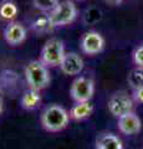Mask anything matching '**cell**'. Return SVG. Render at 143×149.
I'll list each match as a JSON object with an SVG mask.
<instances>
[{
	"instance_id": "cell-1",
	"label": "cell",
	"mask_w": 143,
	"mask_h": 149,
	"mask_svg": "<svg viewBox=\"0 0 143 149\" xmlns=\"http://www.w3.org/2000/svg\"><path fill=\"white\" fill-rule=\"evenodd\" d=\"M70 122V113L59 104H51L46 107L41 114V125L45 130L57 133L65 129Z\"/></svg>"
},
{
	"instance_id": "cell-2",
	"label": "cell",
	"mask_w": 143,
	"mask_h": 149,
	"mask_svg": "<svg viewBox=\"0 0 143 149\" xmlns=\"http://www.w3.org/2000/svg\"><path fill=\"white\" fill-rule=\"evenodd\" d=\"M24 74L29 88L39 92L47 87L51 81L49 67H46L40 60H33L27 63L24 70Z\"/></svg>"
},
{
	"instance_id": "cell-3",
	"label": "cell",
	"mask_w": 143,
	"mask_h": 149,
	"mask_svg": "<svg viewBox=\"0 0 143 149\" xmlns=\"http://www.w3.org/2000/svg\"><path fill=\"white\" fill-rule=\"evenodd\" d=\"M66 55L65 46L60 39H50L46 41L43 50L40 54V61L43 62L46 67H56L60 66L63 57Z\"/></svg>"
},
{
	"instance_id": "cell-4",
	"label": "cell",
	"mask_w": 143,
	"mask_h": 149,
	"mask_svg": "<svg viewBox=\"0 0 143 149\" xmlns=\"http://www.w3.org/2000/svg\"><path fill=\"white\" fill-rule=\"evenodd\" d=\"M95 93V83L89 77L78 76L73 80L71 88H70V95L71 98L76 102H90Z\"/></svg>"
},
{
	"instance_id": "cell-5",
	"label": "cell",
	"mask_w": 143,
	"mask_h": 149,
	"mask_svg": "<svg viewBox=\"0 0 143 149\" xmlns=\"http://www.w3.org/2000/svg\"><path fill=\"white\" fill-rule=\"evenodd\" d=\"M50 19L52 21V25L55 27L57 26H65L68 25L75 20L77 16V9L76 5L70 0H65L61 1L57 5V8L55 9L52 13L49 14Z\"/></svg>"
},
{
	"instance_id": "cell-6",
	"label": "cell",
	"mask_w": 143,
	"mask_h": 149,
	"mask_svg": "<svg viewBox=\"0 0 143 149\" xmlns=\"http://www.w3.org/2000/svg\"><path fill=\"white\" fill-rule=\"evenodd\" d=\"M107 106H108L110 113L116 118L122 117V116L127 113H131V112H133V107H135L132 98L123 92L113 95L110 98Z\"/></svg>"
},
{
	"instance_id": "cell-7",
	"label": "cell",
	"mask_w": 143,
	"mask_h": 149,
	"mask_svg": "<svg viewBox=\"0 0 143 149\" xmlns=\"http://www.w3.org/2000/svg\"><path fill=\"white\" fill-rule=\"evenodd\" d=\"M80 46L86 55H97L105 47V40L97 31H87L81 37Z\"/></svg>"
},
{
	"instance_id": "cell-8",
	"label": "cell",
	"mask_w": 143,
	"mask_h": 149,
	"mask_svg": "<svg viewBox=\"0 0 143 149\" xmlns=\"http://www.w3.org/2000/svg\"><path fill=\"white\" fill-rule=\"evenodd\" d=\"M84 66H85V62L78 54L66 52L61 65H60V68L67 76H77V74H80L82 72Z\"/></svg>"
},
{
	"instance_id": "cell-9",
	"label": "cell",
	"mask_w": 143,
	"mask_h": 149,
	"mask_svg": "<svg viewBox=\"0 0 143 149\" xmlns=\"http://www.w3.org/2000/svg\"><path fill=\"white\" fill-rule=\"evenodd\" d=\"M4 39L11 46L20 45L21 42H24L26 39L25 26L16 21L10 22V24L6 25V27L4 29Z\"/></svg>"
},
{
	"instance_id": "cell-10",
	"label": "cell",
	"mask_w": 143,
	"mask_h": 149,
	"mask_svg": "<svg viewBox=\"0 0 143 149\" xmlns=\"http://www.w3.org/2000/svg\"><path fill=\"white\" fill-rule=\"evenodd\" d=\"M141 119L135 112L127 113L118 118V129L126 136H135L141 130Z\"/></svg>"
},
{
	"instance_id": "cell-11",
	"label": "cell",
	"mask_w": 143,
	"mask_h": 149,
	"mask_svg": "<svg viewBox=\"0 0 143 149\" xmlns=\"http://www.w3.org/2000/svg\"><path fill=\"white\" fill-rule=\"evenodd\" d=\"M96 149H123V144L114 134L102 133L96 139Z\"/></svg>"
},
{
	"instance_id": "cell-12",
	"label": "cell",
	"mask_w": 143,
	"mask_h": 149,
	"mask_svg": "<svg viewBox=\"0 0 143 149\" xmlns=\"http://www.w3.org/2000/svg\"><path fill=\"white\" fill-rule=\"evenodd\" d=\"M92 112H93V107L90 102H80L72 106L70 109V118L73 120H84L90 117Z\"/></svg>"
},
{
	"instance_id": "cell-13",
	"label": "cell",
	"mask_w": 143,
	"mask_h": 149,
	"mask_svg": "<svg viewBox=\"0 0 143 149\" xmlns=\"http://www.w3.org/2000/svg\"><path fill=\"white\" fill-rule=\"evenodd\" d=\"M41 103V96L39 91L31 90L29 88L27 91L24 92V95L21 97V107L27 111H33L38 108L39 104Z\"/></svg>"
},
{
	"instance_id": "cell-14",
	"label": "cell",
	"mask_w": 143,
	"mask_h": 149,
	"mask_svg": "<svg viewBox=\"0 0 143 149\" xmlns=\"http://www.w3.org/2000/svg\"><path fill=\"white\" fill-rule=\"evenodd\" d=\"M33 30L38 34H45V32H49L54 29V25H52V21L50 19V15H43V16H39L36 20L33 22Z\"/></svg>"
},
{
	"instance_id": "cell-15",
	"label": "cell",
	"mask_w": 143,
	"mask_h": 149,
	"mask_svg": "<svg viewBox=\"0 0 143 149\" xmlns=\"http://www.w3.org/2000/svg\"><path fill=\"white\" fill-rule=\"evenodd\" d=\"M127 81L130 83V86L133 90H138V88L143 87V67H136L128 73Z\"/></svg>"
},
{
	"instance_id": "cell-16",
	"label": "cell",
	"mask_w": 143,
	"mask_h": 149,
	"mask_svg": "<svg viewBox=\"0 0 143 149\" xmlns=\"http://www.w3.org/2000/svg\"><path fill=\"white\" fill-rule=\"evenodd\" d=\"M17 14V8L14 3L6 1L0 5V17L4 20H13Z\"/></svg>"
},
{
	"instance_id": "cell-17",
	"label": "cell",
	"mask_w": 143,
	"mask_h": 149,
	"mask_svg": "<svg viewBox=\"0 0 143 149\" xmlns=\"http://www.w3.org/2000/svg\"><path fill=\"white\" fill-rule=\"evenodd\" d=\"M36 9L44 13H52L59 5V0H33Z\"/></svg>"
},
{
	"instance_id": "cell-18",
	"label": "cell",
	"mask_w": 143,
	"mask_h": 149,
	"mask_svg": "<svg viewBox=\"0 0 143 149\" xmlns=\"http://www.w3.org/2000/svg\"><path fill=\"white\" fill-rule=\"evenodd\" d=\"M133 61L138 67H143V45L137 47L133 52Z\"/></svg>"
},
{
	"instance_id": "cell-19",
	"label": "cell",
	"mask_w": 143,
	"mask_h": 149,
	"mask_svg": "<svg viewBox=\"0 0 143 149\" xmlns=\"http://www.w3.org/2000/svg\"><path fill=\"white\" fill-rule=\"evenodd\" d=\"M135 101L136 102H140V103H143V87L138 88V90L135 91Z\"/></svg>"
},
{
	"instance_id": "cell-20",
	"label": "cell",
	"mask_w": 143,
	"mask_h": 149,
	"mask_svg": "<svg viewBox=\"0 0 143 149\" xmlns=\"http://www.w3.org/2000/svg\"><path fill=\"white\" fill-rule=\"evenodd\" d=\"M107 4H110V5H113V6H117L119 5V4L123 3V0H105Z\"/></svg>"
},
{
	"instance_id": "cell-21",
	"label": "cell",
	"mask_w": 143,
	"mask_h": 149,
	"mask_svg": "<svg viewBox=\"0 0 143 149\" xmlns=\"http://www.w3.org/2000/svg\"><path fill=\"white\" fill-rule=\"evenodd\" d=\"M1 112H3V101L0 98V114H1Z\"/></svg>"
}]
</instances>
